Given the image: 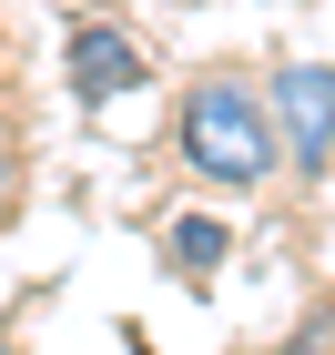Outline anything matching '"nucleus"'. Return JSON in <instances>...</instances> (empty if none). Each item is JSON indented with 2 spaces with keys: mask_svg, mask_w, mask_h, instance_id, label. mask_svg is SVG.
<instances>
[{
  "mask_svg": "<svg viewBox=\"0 0 335 355\" xmlns=\"http://www.w3.org/2000/svg\"><path fill=\"white\" fill-rule=\"evenodd\" d=\"M264 112H275V142H284L295 173H325L335 163V61H275Z\"/></svg>",
  "mask_w": 335,
  "mask_h": 355,
  "instance_id": "nucleus-2",
  "label": "nucleus"
},
{
  "mask_svg": "<svg viewBox=\"0 0 335 355\" xmlns=\"http://www.w3.org/2000/svg\"><path fill=\"white\" fill-rule=\"evenodd\" d=\"M223 254H234V223H223V214H173V223H163L173 284H194V295H203V284L223 274Z\"/></svg>",
  "mask_w": 335,
  "mask_h": 355,
  "instance_id": "nucleus-4",
  "label": "nucleus"
},
{
  "mask_svg": "<svg viewBox=\"0 0 335 355\" xmlns=\"http://www.w3.org/2000/svg\"><path fill=\"white\" fill-rule=\"evenodd\" d=\"M284 355H335V304H305L295 335H284Z\"/></svg>",
  "mask_w": 335,
  "mask_h": 355,
  "instance_id": "nucleus-5",
  "label": "nucleus"
},
{
  "mask_svg": "<svg viewBox=\"0 0 335 355\" xmlns=\"http://www.w3.org/2000/svg\"><path fill=\"white\" fill-rule=\"evenodd\" d=\"M10 203H21V163H10V142H0V223H10Z\"/></svg>",
  "mask_w": 335,
  "mask_h": 355,
  "instance_id": "nucleus-6",
  "label": "nucleus"
},
{
  "mask_svg": "<svg viewBox=\"0 0 335 355\" xmlns=\"http://www.w3.org/2000/svg\"><path fill=\"white\" fill-rule=\"evenodd\" d=\"M0 355H10V345H0Z\"/></svg>",
  "mask_w": 335,
  "mask_h": 355,
  "instance_id": "nucleus-7",
  "label": "nucleus"
},
{
  "mask_svg": "<svg viewBox=\"0 0 335 355\" xmlns=\"http://www.w3.org/2000/svg\"><path fill=\"white\" fill-rule=\"evenodd\" d=\"M142 71H153V51H142L122 21H82L71 41H61V82H71L82 112H112L122 92H142Z\"/></svg>",
  "mask_w": 335,
  "mask_h": 355,
  "instance_id": "nucleus-3",
  "label": "nucleus"
},
{
  "mask_svg": "<svg viewBox=\"0 0 335 355\" xmlns=\"http://www.w3.org/2000/svg\"><path fill=\"white\" fill-rule=\"evenodd\" d=\"M173 153L203 173V183H223V193H244V183H264L275 173V112H264V92L244 82V71H203L194 92H183V112H173Z\"/></svg>",
  "mask_w": 335,
  "mask_h": 355,
  "instance_id": "nucleus-1",
  "label": "nucleus"
}]
</instances>
